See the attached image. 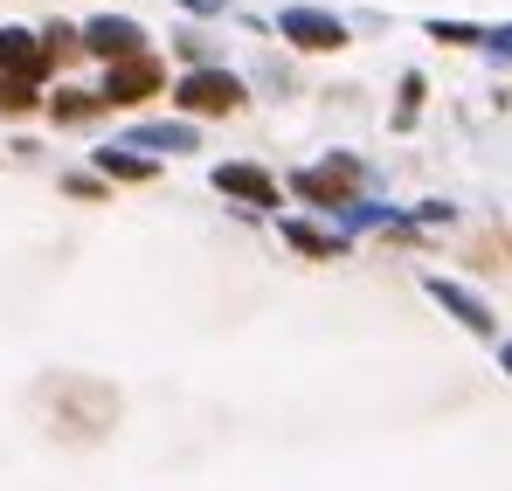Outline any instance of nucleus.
<instances>
[{"label": "nucleus", "instance_id": "obj_6", "mask_svg": "<svg viewBox=\"0 0 512 491\" xmlns=\"http://www.w3.org/2000/svg\"><path fill=\"white\" fill-rule=\"evenodd\" d=\"M346 180H353L346 166H326V173H305L298 187H305V194H319V201H333V194H346Z\"/></svg>", "mask_w": 512, "mask_h": 491}, {"label": "nucleus", "instance_id": "obj_1", "mask_svg": "<svg viewBox=\"0 0 512 491\" xmlns=\"http://www.w3.org/2000/svg\"><path fill=\"white\" fill-rule=\"evenodd\" d=\"M284 35L305 42V49H340L346 42L340 21H333V14H312V7H291V14H284Z\"/></svg>", "mask_w": 512, "mask_h": 491}, {"label": "nucleus", "instance_id": "obj_2", "mask_svg": "<svg viewBox=\"0 0 512 491\" xmlns=\"http://www.w3.org/2000/svg\"><path fill=\"white\" fill-rule=\"evenodd\" d=\"M236 97H243L236 77H215V70L180 83V104H187V111H236Z\"/></svg>", "mask_w": 512, "mask_h": 491}, {"label": "nucleus", "instance_id": "obj_4", "mask_svg": "<svg viewBox=\"0 0 512 491\" xmlns=\"http://www.w3.org/2000/svg\"><path fill=\"white\" fill-rule=\"evenodd\" d=\"M90 42H97L104 56H125V49L139 42V28H125V21H97V28H90Z\"/></svg>", "mask_w": 512, "mask_h": 491}, {"label": "nucleus", "instance_id": "obj_7", "mask_svg": "<svg viewBox=\"0 0 512 491\" xmlns=\"http://www.w3.org/2000/svg\"><path fill=\"white\" fill-rule=\"evenodd\" d=\"M492 49H499V56H512V28H506V35H492Z\"/></svg>", "mask_w": 512, "mask_h": 491}, {"label": "nucleus", "instance_id": "obj_5", "mask_svg": "<svg viewBox=\"0 0 512 491\" xmlns=\"http://www.w3.org/2000/svg\"><path fill=\"white\" fill-rule=\"evenodd\" d=\"M222 187H229V194H250V201H270V180L250 173V166H222Z\"/></svg>", "mask_w": 512, "mask_h": 491}, {"label": "nucleus", "instance_id": "obj_3", "mask_svg": "<svg viewBox=\"0 0 512 491\" xmlns=\"http://www.w3.org/2000/svg\"><path fill=\"white\" fill-rule=\"evenodd\" d=\"M153 83H160V70H153V63L139 56V63H125V70L111 77V97H118V104H132V97H146Z\"/></svg>", "mask_w": 512, "mask_h": 491}]
</instances>
